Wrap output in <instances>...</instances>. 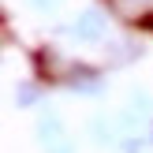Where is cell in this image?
<instances>
[{
	"label": "cell",
	"mask_w": 153,
	"mask_h": 153,
	"mask_svg": "<svg viewBox=\"0 0 153 153\" xmlns=\"http://www.w3.org/2000/svg\"><path fill=\"white\" fill-rule=\"evenodd\" d=\"M67 34H71L75 41L94 45V41H101V37L108 34V19H105V11H101V7H82V11L71 19Z\"/></svg>",
	"instance_id": "6da1fadb"
},
{
	"label": "cell",
	"mask_w": 153,
	"mask_h": 153,
	"mask_svg": "<svg viewBox=\"0 0 153 153\" xmlns=\"http://www.w3.org/2000/svg\"><path fill=\"white\" fill-rule=\"evenodd\" d=\"M37 142L45 146V153H75V142L67 134V127L60 123V116H41L37 120Z\"/></svg>",
	"instance_id": "7a4b0ae2"
},
{
	"label": "cell",
	"mask_w": 153,
	"mask_h": 153,
	"mask_svg": "<svg viewBox=\"0 0 153 153\" xmlns=\"http://www.w3.org/2000/svg\"><path fill=\"white\" fill-rule=\"evenodd\" d=\"M67 82L75 86V94H101V75L90 71L86 64H71V71H67Z\"/></svg>",
	"instance_id": "3957f363"
},
{
	"label": "cell",
	"mask_w": 153,
	"mask_h": 153,
	"mask_svg": "<svg viewBox=\"0 0 153 153\" xmlns=\"http://www.w3.org/2000/svg\"><path fill=\"white\" fill-rule=\"evenodd\" d=\"M34 97H37V86H34V82H22V86H15V101H19V105H30Z\"/></svg>",
	"instance_id": "277c9868"
},
{
	"label": "cell",
	"mask_w": 153,
	"mask_h": 153,
	"mask_svg": "<svg viewBox=\"0 0 153 153\" xmlns=\"http://www.w3.org/2000/svg\"><path fill=\"white\" fill-rule=\"evenodd\" d=\"M26 7L34 15H52V11H56V0H26Z\"/></svg>",
	"instance_id": "5b68a950"
}]
</instances>
